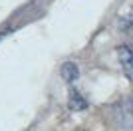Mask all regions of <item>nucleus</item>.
<instances>
[{
    "instance_id": "4",
    "label": "nucleus",
    "mask_w": 133,
    "mask_h": 131,
    "mask_svg": "<svg viewBox=\"0 0 133 131\" xmlns=\"http://www.w3.org/2000/svg\"><path fill=\"white\" fill-rule=\"evenodd\" d=\"M60 76L64 77V82L74 83V82L79 77V68L74 64V62H64V64H62V68H60Z\"/></svg>"
},
{
    "instance_id": "2",
    "label": "nucleus",
    "mask_w": 133,
    "mask_h": 131,
    "mask_svg": "<svg viewBox=\"0 0 133 131\" xmlns=\"http://www.w3.org/2000/svg\"><path fill=\"white\" fill-rule=\"evenodd\" d=\"M117 117H119V123L127 129H133V95L131 97H125L117 109Z\"/></svg>"
},
{
    "instance_id": "1",
    "label": "nucleus",
    "mask_w": 133,
    "mask_h": 131,
    "mask_svg": "<svg viewBox=\"0 0 133 131\" xmlns=\"http://www.w3.org/2000/svg\"><path fill=\"white\" fill-rule=\"evenodd\" d=\"M117 58H119V64H121L125 77L129 82H133V48L127 46V44H121L117 48Z\"/></svg>"
},
{
    "instance_id": "3",
    "label": "nucleus",
    "mask_w": 133,
    "mask_h": 131,
    "mask_svg": "<svg viewBox=\"0 0 133 131\" xmlns=\"http://www.w3.org/2000/svg\"><path fill=\"white\" fill-rule=\"evenodd\" d=\"M68 107L72 111H83L88 109V99L83 97V93L78 91V89H70V97H68Z\"/></svg>"
}]
</instances>
